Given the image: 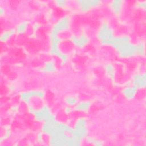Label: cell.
Here are the masks:
<instances>
[{
    "instance_id": "d6986e66",
    "label": "cell",
    "mask_w": 146,
    "mask_h": 146,
    "mask_svg": "<svg viewBox=\"0 0 146 146\" xmlns=\"http://www.w3.org/2000/svg\"><path fill=\"white\" fill-rule=\"evenodd\" d=\"M11 136V130L9 125H5L4 128V133L1 137V142L5 140L8 139Z\"/></svg>"
},
{
    "instance_id": "8992f818",
    "label": "cell",
    "mask_w": 146,
    "mask_h": 146,
    "mask_svg": "<svg viewBox=\"0 0 146 146\" xmlns=\"http://www.w3.org/2000/svg\"><path fill=\"white\" fill-rule=\"evenodd\" d=\"M78 10L82 13H87L91 10L102 5V1L100 0H76L74 1Z\"/></svg>"
},
{
    "instance_id": "ba28073f",
    "label": "cell",
    "mask_w": 146,
    "mask_h": 146,
    "mask_svg": "<svg viewBox=\"0 0 146 146\" xmlns=\"http://www.w3.org/2000/svg\"><path fill=\"white\" fill-rule=\"evenodd\" d=\"M51 113L50 107L46 104H42L36 109L33 116L36 121L43 123Z\"/></svg>"
},
{
    "instance_id": "d4e9b609",
    "label": "cell",
    "mask_w": 146,
    "mask_h": 146,
    "mask_svg": "<svg viewBox=\"0 0 146 146\" xmlns=\"http://www.w3.org/2000/svg\"><path fill=\"white\" fill-rule=\"evenodd\" d=\"M44 133L40 131L38 135H37V140L39 143H42L43 141V139H44Z\"/></svg>"
},
{
    "instance_id": "484cf974",
    "label": "cell",
    "mask_w": 146,
    "mask_h": 146,
    "mask_svg": "<svg viewBox=\"0 0 146 146\" xmlns=\"http://www.w3.org/2000/svg\"><path fill=\"white\" fill-rule=\"evenodd\" d=\"M16 88H17V86H16V84L15 82H11V83H10V84L9 86V89L11 91H15Z\"/></svg>"
},
{
    "instance_id": "277c9868",
    "label": "cell",
    "mask_w": 146,
    "mask_h": 146,
    "mask_svg": "<svg viewBox=\"0 0 146 146\" xmlns=\"http://www.w3.org/2000/svg\"><path fill=\"white\" fill-rule=\"evenodd\" d=\"M45 92L42 90H32L22 92L19 94V100L26 105L30 104L33 100H43Z\"/></svg>"
},
{
    "instance_id": "83f0119b",
    "label": "cell",
    "mask_w": 146,
    "mask_h": 146,
    "mask_svg": "<svg viewBox=\"0 0 146 146\" xmlns=\"http://www.w3.org/2000/svg\"><path fill=\"white\" fill-rule=\"evenodd\" d=\"M5 13V8L2 6H1L0 7V15H1V17H2L3 15H4Z\"/></svg>"
},
{
    "instance_id": "cb8c5ba5",
    "label": "cell",
    "mask_w": 146,
    "mask_h": 146,
    "mask_svg": "<svg viewBox=\"0 0 146 146\" xmlns=\"http://www.w3.org/2000/svg\"><path fill=\"white\" fill-rule=\"evenodd\" d=\"M74 110L73 107H71L69 106H67L64 108V112L66 115H69L72 113V112Z\"/></svg>"
},
{
    "instance_id": "7c38bea8",
    "label": "cell",
    "mask_w": 146,
    "mask_h": 146,
    "mask_svg": "<svg viewBox=\"0 0 146 146\" xmlns=\"http://www.w3.org/2000/svg\"><path fill=\"white\" fill-rule=\"evenodd\" d=\"M125 2L123 0H112L109 3V7L111 12L116 16H120L124 9Z\"/></svg>"
},
{
    "instance_id": "7a4b0ae2",
    "label": "cell",
    "mask_w": 146,
    "mask_h": 146,
    "mask_svg": "<svg viewBox=\"0 0 146 146\" xmlns=\"http://www.w3.org/2000/svg\"><path fill=\"white\" fill-rule=\"evenodd\" d=\"M96 36L102 45L110 46L115 35L114 30L108 22L104 21L101 23L98 28Z\"/></svg>"
},
{
    "instance_id": "8fae6325",
    "label": "cell",
    "mask_w": 146,
    "mask_h": 146,
    "mask_svg": "<svg viewBox=\"0 0 146 146\" xmlns=\"http://www.w3.org/2000/svg\"><path fill=\"white\" fill-rule=\"evenodd\" d=\"M137 91L138 89L135 86H133L129 80L122 89L121 94L126 99L132 100L136 97Z\"/></svg>"
},
{
    "instance_id": "603a6c76",
    "label": "cell",
    "mask_w": 146,
    "mask_h": 146,
    "mask_svg": "<svg viewBox=\"0 0 146 146\" xmlns=\"http://www.w3.org/2000/svg\"><path fill=\"white\" fill-rule=\"evenodd\" d=\"M136 6L138 9L145 10V7H146V1H137L136 3Z\"/></svg>"
},
{
    "instance_id": "7402d4cb",
    "label": "cell",
    "mask_w": 146,
    "mask_h": 146,
    "mask_svg": "<svg viewBox=\"0 0 146 146\" xmlns=\"http://www.w3.org/2000/svg\"><path fill=\"white\" fill-rule=\"evenodd\" d=\"M19 110V106H17V104H13L9 109L8 113L10 116H13L15 115L18 112Z\"/></svg>"
},
{
    "instance_id": "44dd1931",
    "label": "cell",
    "mask_w": 146,
    "mask_h": 146,
    "mask_svg": "<svg viewBox=\"0 0 146 146\" xmlns=\"http://www.w3.org/2000/svg\"><path fill=\"white\" fill-rule=\"evenodd\" d=\"M86 140L87 142L90 143V144L94 145H96V146H101L103 145V143L102 141H100V140L96 139L95 137H90V136H87L86 138Z\"/></svg>"
},
{
    "instance_id": "30bf717a",
    "label": "cell",
    "mask_w": 146,
    "mask_h": 146,
    "mask_svg": "<svg viewBox=\"0 0 146 146\" xmlns=\"http://www.w3.org/2000/svg\"><path fill=\"white\" fill-rule=\"evenodd\" d=\"M131 83L135 86L138 90L144 88L146 85V75L145 73L137 72L132 75L130 80Z\"/></svg>"
},
{
    "instance_id": "5b68a950",
    "label": "cell",
    "mask_w": 146,
    "mask_h": 146,
    "mask_svg": "<svg viewBox=\"0 0 146 146\" xmlns=\"http://www.w3.org/2000/svg\"><path fill=\"white\" fill-rule=\"evenodd\" d=\"M74 135L78 138L83 140L88 136L87 121L84 117H78L73 127Z\"/></svg>"
},
{
    "instance_id": "6da1fadb",
    "label": "cell",
    "mask_w": 146,
    "mask_h": 146,
    "mask_svg": "<svg viewBox=\"0 0 146 146\" xmlns=\"http://www.w3.org/2000/svg\"><path fill=\"white\" fill-rule=\"evenodd\" d=\"M117 55L122 58H129L145 54V44L143 42L133 43L132 42L125 43L115 50Z\"/></svg>"
},
{
    "instance_id": "2e32d148",
    "label": "cell",
    "mask_w": 146,
    "mask_h": 146,
    "mask_svg": "<svg viewBox=\"0 0 146 146\" xmlns=\"http://www.w3.org/2000/svg\"><path fill=\"white\" fill-rule=\"evenodd\" d=\"M16 34L15 28H11L5 30L1 34L0 40L1 42L5 43L8 42Z\"/></svg>"
},
{
    "instance_id": "52a82bcc",
    "label": "cell",
    "mask_w": 146,
    "mask_h": 146,
    "mask_svg": "<svg viewBox=\"0 0 146 146\" xmlns=\"http://www.w3.org/2000/svg\"><path fill=\"white\" fill-rule=\"evenodd\" d=\"M69 40L73 46L77 48H83L90 42L89 36L85 33H80L79 34H71L69 36Z\"/></svg>"
},
{
    "instance_id": "4fadbf2b",
    "label": "cell",
    "mask_w": 146,
    "mask_h": 146,
    "mask_svg": "<svg viewBox=\"0 0 146 146\" xmlns=\"http://www.w3.org/2000/svg\"><path fill=\"white\" fill-rule=\"evenodd\" d=\"M105 74L112 82H115L116 78V70L111 63H107L104 66Z\"/></svg>"
},
{
    "instance_id": "e0dca14e",
    "label": "cell",
    "mask_w": 146,
    "mask_h": 146,
    "mask_svg": "<svg viewBox=\"0 0 146 146\" xmlns=\"http://www.w3.org/2000/svg\"><path fill=\"white\" fill-rule=\"evenodd\" d=\"M29 26V22L27 21H23L19 22L15 27V30L17 34L22 35L26 33Z\"/></svg>"
},
{
    "instance_id": "9c48e42d",
    "label": "cell",
    "mask_w": 146,
    "mask_h": 146,
    "mask_svg": "<svg viewBox=\"0 0 146 146\" xmlns=\"http://www.w3.org/2000/svg\"><path fill=\"white\" fill-rule=\"evenodd\" d=\"M58 120L56 119L55 116L52 113L47 119L43 122L41 131L46 135H50L54 131L57 123Z\"/></svg>"
},
{
    "instance_id": "ac0fdd59",
    "label": "cell",
    "mask_w": 146,
    "mask_h": 146,
    "mask_svg": "<svg viewBox=\"0 0 146 146\" xmlns=\"http://www.w3.org/2000/svg\"><path fill=\"white\" fill-rule=\"evenodd\" d=\"M79 101V96L77 95H68L64 98V102L67 106L74 107Z\"/></svg>"
},
{
    "instance_id": "5bb4252c",
    "label": "cell",
    "mask_w": 146,
    "mask_h": 146,
    "mask_svg": "<svg viewBox=\"0 0 146 146\" xmlns=\"http://www.w3.org/2000/svg\"><path fill=\"white\" fill-rule=\"evenodd\" d=\"M56 65L54 60L46 61L40 68V71L44 73H54L56 71Z\"/></svg>"
},
{
    "instance_id": "3957f363",
    "label": "cell",
    "mask_w": 146,
    "mask_h": 146,
    "mask_svg": "<svg viewBox=\"0 0 146 146\" xmlns=\"http://www.w3.org/2000/svg\"><path fill=\"white\" fill-rule=\"evenodd\" d=\"M71 27V18L68 15H64L59 18L52 26L50 36H59L67 32Z\"/></svg>"
},
{
    "instance_id": "4316f807",
    "label": "cell",
    "mask_w": 146,
    "mask_h": 146,
    "mask_svg": "<svg viewBox=\"0 0 146 146\" xmlns=\"http://www.w3.org/2000/svg\"><path fill=\"white\" fill-rule=\"evenodd\" d=\"M39 28H40V25L38 23L36 22V23L33 24V30L34 31H38Z\"/></svg>"
},
{
    "instance_id": "ffe728a7",
    "label": "cell",
    "mask_w": 146,
    "mask_h": 146,
    "mask_svg": "<svg viewBox=\"0 0 146 146\" xmlns=\"http://www.w3.org/2000/svg\"><path fill=\"white\" fill-rule=\"evenodd\" d=\"M54 3L59 8L65 9L68 6L70 1L66 0H56L54 1Z\"/></svg>"
},
{
    "instance_id": "9a60e30c",
    "label": "cell",
    "mask_w": 146,
    "mask_h": 146,
    "mask_svg": "<svg viewBox=\"0 0 146 146\" xmlns=\"http://www.w3.org/2000/svg\"><path fill=\"white\" fill-rule=\"evenodd\" d=\"M91 106V103L89 100L79 101L78 103L74 107V111L79 112H87Z\"/></svg>"
}]
</instances>
